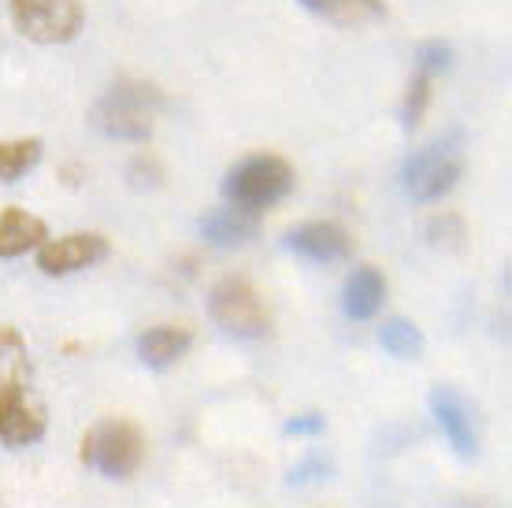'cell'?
<instances>
[{
	"instance_id": "obj_1",
	"label": "cell",
	"mask_w": 512,
	"mask_h": 508,
	"mask_svg": "<svg viewBox=\"0 0 512 508\" xmlns=\"http://www.w3.org/2000/svg\"><path fill=\"white\" fill-rule=\"evenodd\" d=\"M160 112H164V93L153 82L123 78L108 93L97 97V104L90 108V123L101 130L104 138L145 141L153 134Z\"/></svg>"
},
{
	"instance_id": "obj_2",
	"label": "cell",
	"mask_w": 512,
	"mask_h": 508,
	"mask_svg": "<svg viewBox=\"0 0 512 508\" xmlns=\"http://www.w3.org/2000/svg\"><path fill=\"white\" fill-rule=\"evenodd\" d=\"M78 460L104 479H130L145 460V431L123 416L97 420L78 442Z\"/></svg>"
},
{
	"instance_id": "obj_3",
	"label": "cell",
	"mask_w": 512,
	"mask_h": 508,
	"mask_svg": "<svg viewBox=\"0 0 512 508\" xmlns=\"http://www.w3.org/2000/svg\"><path fill=\"white\" fill-rule=\"evenodd\" d=\"M290 190H294V167L275 153L245 156L223 178L227 204L242 208V212H253V216L268 212L271 204H279Z\"/></svg>"
},
{
	"instance_id": "obj_4",
	"label": "cell",
	"mask_w": 512,
	"mask_h": 508,
	"mask_svg": "<svg viewBox=\"0 0 512 508\" xmlns=\"http://www.w3.org/2000/svg\"><path fill=\"white\" fill-rule=\"evenodd\" d=\"M208 316L216 319L219 331L234 338H264L271 331V312L256 286L242 275L219 279L208 293Z\"/></svg>"
},
{
	"instance_id": "obj_5",
	"label": "cell",
	"mask_w": 512,
	"mask_h": 508,
	"mask_svg": "<svg viewBox=\"0 0 512 508\" xmlns=\"http://www.w3.org/2000/svg\"><path fill=\"white\" fill-rule=\"evenodd\" d=\"M461 171H464L461 141L446 138V141H435V145L416 149V153L405 160L401 178H405V190H409L412 201L431 204V201H442V197L457 186Z\"/></svg>"
},
{
	"instance_id": "obj_6",
	"label": "cell",
	"mask_w": 512,
	"mask_h": 508,
	"mask_svg": "<svg viewBox=\"0 0 512 508\" xmlns=\"http://www.w3.org/2000/svg\"><path fill=\"white\" fill-rule=\"evenodd\" d=\"M12 23L38 45H67L86 23L82 0H12Z\"/></svg>"
},
{
	"instance_id": "obj_7",
	"label": "cell",
	"mask_w": 512,
	"mask_h": 508,
	"mask_svg": "<svg viewBox=\"0 0 512 508\" xmlns=\"http://www.w3.org/2000/svg\"><path fill=\"white\" fill-rule=\"evenodd\" d=\"M45 427L49 416L30 390V382H0V442L8 449H23L41 442Z\"/></svg>"
},
{
	"instance_id": "obj_8",
	"label": "cell",
	"mask_w": 512,
	"mask_h": 508,
	"mask_svg": "<svg viewBox=\"0 0 512 508\" xmlns=\"http://www.w3.org/2000/svg\"><path fill=\"white\" fill-rule=\"evenodd\" d=\"M108 260V238L97 230H78V234H64V238H45L38 245V267L45 275H75L86 267Z\"/></svg>"
},
{
	"instance_id": "obj_9",
	"label": "cell",
	"mask_w": 512,
	"mask_h": 508,
	"mask_svg": "<svg viewBox=\"0 0 512 508\" xmlns=\"http://www.w3.org/2000/svg\"><path fill=\"white\" fill-rule=\"evenodd\" d=\"M286 249L297 253L301 260H312V264H338V260L353 256V238L342 223L316 219V223H301V227L290 230Z\"/></svg>"
},
{
	"instance_id": "obj_10",
	"label": "cell",
	"mask_w": 512,
	"mask_h": 508,
	"mask_svg": "<svg viewBox=\"0 0 512 508\" xmlns=\"http://www.w3.org/2000/svg\"><path fill=\"white\" fill-rule=\"evenodd\" d=\"M431 412H435V423L442 427L449 445H453L461 457H472L475 453V420H472L468 401H464L453 386H435V390H431Z\"/></svg>"
},
{
	"instance_id": "obj_11",
	"label": "cell",
	"mask_w": 512,
	"mask_h": 508,
	"mask_svg": "<svg viewBox=\"0 0 512 508\" xmlns=\"http://www.w3.org/2000/svg\"><path fill=\"white\" fill-rule=\"evenodd\" d=\"M193 331L190 327H175V323H160V327H149V331L138 338V360L145 368L167 371L175 368L182 356L190 353Z\"/></svg>"
},
{
	"instance_id": "obj_12",
	"label": "cell",
	"mask_w": 512,
	"mask_h": 508,
	"mask_svg": "<svg viewBox=\"0 0 512 508\" xmlns=\"http://www.w3.org/2000/svg\"><path fill=\"white\" fill-rule=\"evenodd\" d=\"M197 227H201V238H205L208 245H219V249H238V245L253 242L260 223H256L253 212H242V208L227 204V208L208 212Z\"/></svg>"
},
{
	"instance_id": "obj_13",
	"label": "cell",
	"mask_w": 512,
	"mask_h": 508,
	"mask_svg": "<svg viewBox=\"0 0 512 508\" xmlns=\"http://www.w3.org/2000/svg\"><path fill=\"white\" fill-rule=\"evenodd\" d=\"M49 238L45 219L30 216L26 208H4L0 212V260H15V256L38 249Z\"/></svg>"
},
{
	"instance_id": "obj_14",
	"label": "cell",
	"mask_w": 512,
	"mask_h": 508,
	"mask_svg": "<svg viewBox=\"0 0 512 508\" xmlns=\"http://www.w3.org/2000/svg\"><path fill=\"white\" fill-rule=\"evenodd\" d=\"M386 301V279L383 271L372 264L357 267L342 286V308L349 319H372Z\"/></svg>"
},
{
	"instance_id": "obj_15",
	"label": "cell",
	"mask_w": 512,
	"mask_h": 508,
	"mask_svg": "<svg viewBox=\"0 0 512 508\" xmlns=\"http://www.w3.org/2000/svg\"><path fill=\"white\" fill-rule=\"evenodd\" d=\"M308 12L323 15V19H331V23H346V26H357V23H375V19H383L386 8L383 0H301Z\"/></svg>"
},
{
	"instance_id": "obj_16",
	"label": "cell",
	"mask_w": 512,
	"mask_h": 508,
	"mask_svg": "<svg viewBox=\"0 0 512 508\" xmlns=\"http://www.w3.org/2000/svg\"><path fill=\"white\" fill-rule=\"evenodd\" d=\"M379 345H383L390 356H397V360H420L423 349H427L423 331L405 316L386 319L383 327H379Z\"/></svg>"
},
{
	"instance_id": "obj_17",
	"label": "cell",
	"mask_w": 512,
	"mask_h": 508,
	"mask_svg": "<svg viewBox=\"0 0 512 508\" xmlns=\"http://www.w3.org/2000/svg\"><path fill=\"white\" fill-rule=\"evenodd\" d=\"M41 153H45L41 138L0 141V182H19L26 171H34L41 164Z\"/></svg>"
},
{
	"instance_id": "obj_18",
	"label": "cell",
	"mask_w": 512,
	"mask_h": 508,
	"mask_svg": "<svg viewBox=\"0 0 512 508\" xmlns=\"http://www.w3.org/2000/svg\"><path fill=\"white\" fill-rule=\"evenodd\" d=\"M0 382H34L30 353L15 327H0Z\"/></svg>"
},
{
	"instance_id": "obj_19",
	"label": "cell",
	"mask_w": 512,
	"mask_h": 508,
	"mask_svg": "<svg viewBox=\"0 0 512 508\" xmlns=\"http://www.w3.org/2000/svg\"><path fill=\"white\" fill-rule=\"evenodd\" d=\"M427 104H431V78L423 75V71H416L409 89H405V101H401V123H405V130L420 127Z\"/></svg>"
},
{
	"instance_id": "obj_20",
	"label": "cell",
	"mask_w": 512,
	"mask_h": 508,
	"mask_svg": "<svg viewBox=\"0 0 512 508\" xmlns=\"http://www.w3.org/2000/svg\"><path fill=\"white\" fill-rule=\"evenodd\" d=\"M449 67H453V45H446V41H423L416 49V71H423L427 78L442 75Z\"/></svg>"
},
{
	"instance_id": "obj_21",
	"label": "cell",
	"mask_w": 512,
	"mask_h": 508,
	"mask_svg": "<svg viewBox=\"0 0 512 508\" xmlns=\"http://www.w3.org/2000/svg\"><path fill=\"white\" fill-rule=\"evenodd\" d=\"M327 431V420H323L320 412H305V416H294V420H286L282 434H294V438H305V434H323Z\"/></svg>"
},
{
	"instance_id": "obj_22",
	"label": "cell",
	"mask_w": 512,
	"mask_h": 508,
	"mask_svg": "<svg viewBox=\"0 0 512 508\" xmlns=\"http://www.w3.org/2000/svg\"><path fill=\"white\" fill-rule=\"evenodd\" d=\"M331 471V464L323 457H308V460H301L297 468H290V486H301V483H308V479H320V475H327Z\"/></svg>"
}]
</instances>
